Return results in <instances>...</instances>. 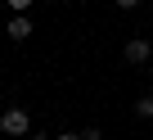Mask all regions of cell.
Returning <instances> with one entry per match:
<instances>
[{
  "mask_svg": "<svg viewBox=\"0 0 153 140\" xmlns=\"http://www.w3.org/2000/svg\"><path fill=\"white\" fill-rule=\"evenodd\" d=\"M0 131H5L9 140L32 136V118H27V109H5V113H0Z\"/></svg>",
  "mask_w": 153,
  "mask_h": 140,
  "instance_id": "obj_1",
  "label": "cell"
},
{
  "mask_svg": "<svg viewBox=\"0 0 153 140\" xmlns=\"http://www.w3.org/2000/svg\"><path fill=\"white\" fill-rule=\"evenodd\" d=\"M122 54H126V63H135V68H140V63H149V54H153V45H149L144 36H131Z\"/></svg>",
  "mask_w": 153,
  "mask_h": 140,
  "instance_id": "obj_2",
  "label": "cell"
},
{
  "mask_svg": "<svg viewBox=\"0 0 153 140\" xmlns=\"http://www.w3.org/2000/svg\"><path fill=\"white\" fill-rule=\"evenodd\" d=\"M5 36H9V41H18V45H23V41H27V36H32V18H27V14H14V18H9V23H5Z\"/></svg>",
  "mask_w": 153,
  "mask_h": 140,
  "instance_id": "obj_3",
  "label": "cell"
},
{
  "mask_svg": "<svg viewBox=\"0 0 153 140\" xmlns=\"http://www.w3.org/2000/svg\"><path fill=\"white\" fill-rule=\"evenodd\" d=\"M135 118H144V122L153 118V95H140L135 100Z\"/></svg>",
  "mask_w": 153,
  "mask_h": 140,
  "instance_id": "obj_4",
  "label": "cell"
},
{
  "mask_svg": "<svg viewBox=\"0 0 153 140\" xmlns=\"http://www.w3.org/2000/svg\"><path fill=\"white\" fill-rule=\"evenodd\" d=\"M5 5H9V9H14V14H27V9H32V5H36V0H5Z\"/></svg>",
  "mask_w": 153,
  "mask_h": 140,
  "instance_id": "obj_5",
  "label": "cell"
},
{
  "mask_svg": "<svg viewBox=\"0 0 153 140\" xmlns=\"http://www.w3.org/2000/svg\"><path fill=\"white\" fill-rule=\"evenodd\" d=\"M81 140H104V131H99V127H86V131H81Z\"/></svg>",
  "mask_w": 153,
  "mask_h": 140,
  "instance_id": "obj_6",
  "label": "cell"
},
{
  "mask_svg": "<svg viewBox=\"0 0 153 140\" xmlns=\"http://www.w3.org/2000/svg\"><path fill=\"white\" fill-rule=\"evenodd\" d=\"M113 5H117V9H135V5H140V0H113Z\"/></svg>",
  "mask_w": 153,
  "mask_h": 140,
  "instance_id": "obj_7",
  "label": "cell"
},
{
  "mask_svg": "<svg viewBox=\"0 0 153 140\" xmlns=\"http://www.w3.org/2000/svg\"><path fill=\"white\" fill-rule=\"evenodd\" d=\"M59 140H81V131H59Z\"/></svg>",
  "mask_w": 153,
  "mask_h": 140,
  "instance_id": "obj_8",
  "label": "cell"
},
{
  "mask_svg": "<svg viewBox=\"0 0 153 140\" xmlns=\"http://www.w3.org/2000/svg\"><path fill=\"white\" fill-rule=\"evenodd\" d=\"M27 140H50V136H45V131H32V136H27Z\"/></svg>",
  "mask_w": 153,
  "mask_h": 140,
  "instance_id": "obj_9",
  "label": "cell"
}]
</instances>
